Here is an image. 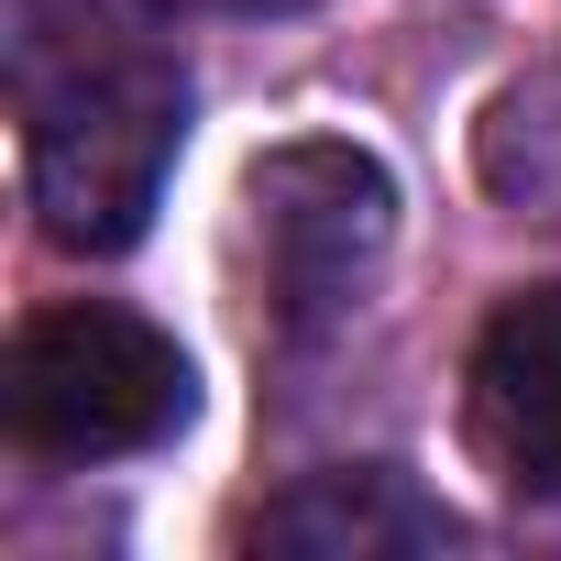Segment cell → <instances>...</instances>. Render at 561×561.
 Segmentation results:
<instances>
[{
    "instance_id": "obj_1",
    "label": "cell",
    "mask_w": 561,
    "mask_h": 561,
    "mask_svg": "<svg viewBox=\"0 0 561 561\" xmlns=\"http://www.w3.org/2000/svg\"><path fill=\"white\" fill-rule=\"evenodd\" d=\"M89 0H12V78H23V187L45 242L67 253H122L144 242L165 165L187 154V78L176 56L144 45H89Z\"/></svg>"
},
{
    "instance_id": "obj_2",
    "label": "cell",
    "mask_w": 561,
    "mask_h": 561,
    "mask_svg": "<svg viewBox=\"0 0 561 561\" xmlns=\"http://www.w3.org/2000/svg\"><path fill=\"white\" fill-rule=\"evenodd\" d=\"M0 408H12V440L34 462H133V451H165L187 430L198 364L144 309L67 298V309L23 320L12 375H0Z\"/></svg>"
},
{
    "instance_id": "obj_3",
    "label": "cell",
    "mask_w": 561,
    "mask_h": 561,
    "mask_svg": "<svg viewBox=\"0 0 561 561\" xmlns=\"http://www.w3.org/2000/svg\"><path fill=\"white\" fill-rule=\"evenodd\" d=\"M242 220H253V264H264L275 331L320 342V331H342L375 298V275L397 253V176H386V154H364L342 133H298V144L253 154Z\"/></svg>"
},
{
    "instance_id": "obj_4",
    "label": "cell",
    "mask_w": 561,
    "mask_h": 561,
    "mask_svg": "<svg viewBox=\"0 0 561 561\" xmlns=\"http://www.w3.org/2000/svg\"><path fill=\"white\" fill-rule=\"evenodd\" d=\"M462 440L517 506H561V275L484 309L462 364Z\"/></svg>"
},
{
    "instance_id": "obj_5",
    "label": "cell",
    "mask_w": 561,
    "mask_h": 561,
    "mask_svg": "<svg viewBox=\"0 0 561 561\" xmlns=\"http://www.w3.org/2000/svg\"><path fill=\"white\" fill-rule=\"evenodd\" d=\"M451 539H462V517L440 495H419L397 462H331L253 517V550H275V561H408V550H451Z\"/></svg>"
},
{
    "instance_id": "obj_6",
    "label": "cell",
    "mask_w": 561,
    "mask_h": 561,
    "mask_svg": "<svg viewBox=\"0 0 561 561\" xmlns=\"http://www.w3.org/2000/svg\"><path fill=\"white\" fill-rule=\"evenodd\" d=\"M473 165H484L495 198L561 209V45H550L528 78L495 89V111H484V133H473Z\"/></svg>"
},
{
    "instance_id": "obj_7",
    "label": "cell",
    "mask_w": 561,
    "mask_h": 561,
    "mask_svg": "<svg viewBox=\"0 0 561 561\" xmlns=\"http://www.w3.org/2000/svg\"><path fill=\"white\" fill-rule=\"evenodd\" d=\"M100 23H122V34H165L176 12H198V0H89Z\"/></svg>"
},
{
    "instance_id": "obj_8",
    "label": "cell",
    "mask_w": 561,
    "mask_h": 561,
    "mask_svg": "<svg viewBox=\"0 0 561 561\" xmlns=\"http://www.w3.org/2000/svg\"><path fill=\"white\" fill-rule=\"evenodd\" d=\"M242 12H298V0H242Z\"/></svg>"
}]
</instances>
